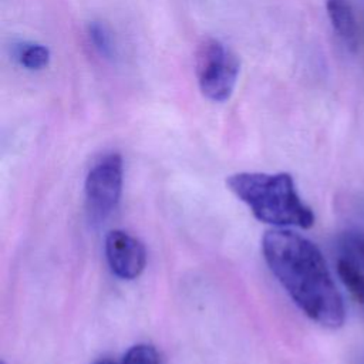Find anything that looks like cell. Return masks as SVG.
<instances>
[{"label": "cell", "instance_id": "6da1fadb", "mask_svg": "<svg viewBox=\"0 0 364 364\" xmlns=\"http://www.w3.org/2000/svg\"><path fill=\"white\" fill-rule=\"evenodd\" d=\"M262 250L267 266L299 309L317 324L338 328L346 310L318 247L291 230H269Z\"/></svg>", "mask_w": 364, "mask_h": 364}, {"label": "cell", "instance_id": "7a4b0ae2", "mask_svg": "<svg viewBox=\"0 0 364 364\" xmlns=\"http://www.w3.org/2000/svg\"><path fill=\"white\" fill-rule=\"evenodd\" d=\"M226 185L260 222L301 229L314 223V213L299 196L290 173L239 172L230 175Z\"/></svg>", "mask_w": 364, "mask_h": 364}, {"label": "cell", "instance_id": "3957f363", "mask_svg": "<svg viewBox=\"0 0 364 364\" xmlns=\"http://www.w3.org/2000/svg\"><path fill=\"white\" fill-rule=\"evenodd\" d=\"M196 77L202 94L216 102L226 101L236 85L239 60L219 40L205 38L196 50Z\"/></svg>", "mask_w": 364, "mask_h": 364}, {"label": "cell", "instance_id": "277c9868", "mask_svg": "<svg viewBox=\"0 0 364 364\" xmlns=\"http://www.w3.org/2000/svg\"><path fill=\"white\" fill-rule=\"evenodd\" d=\"M122 158L109 154L101 158L85 179V206L92 222L107 219L115 210L122 191Z\"/></svg>", "mask_w": 364, "mask_h": 364}, {"label": "cell", "instance_id": "5b68a950", "mask_svg": "<svg viewBox=\"0 0 364 364\" xmlns=\"http://www.w3.org/2000/svg\"><path fill=\"white\" fill-rule=\"evenodd\" d=\"M105 256L111 272L124 280L136 279L146 264L145 246L124 230H112L107 235Z\"/></svg>", "mask_w": 364, "mask_h": 364}, {"label": "cell", "instance_id": "8992f818", "mask_svg": "<svg viewBox=\"0 0 364 364\" xmlns=\"http://www.w3.org/2000/svg\"><path fill=\"white\" fill-rule=\"evenodd\" d=\"M326 9L330 23L338 38L343 41L347 50L355 53L358 47V28L351 1L326 0Z\"/></svg>", "mask_w": 364, "mask_h": 364}, {"label": "cell", "instance_id": "52a82bcc", "mask_svg": "<svg viewBox=\"0 0 364 364\" xmlns=\"http://www.w3.org/2000/svg\"><path fill=\"white\" fill-rule=\"evenodd\" d=\"M338 259L364 272V230H347L337 240Z\"/></svg>", "mask_w": 364, "mask_h": 364}, {"label": "cell", "instance_id": "ba28073f", "mask_svg": "<svg viewBox=\"0 0 364 364\" xmlns=\"http://www.w3.org/2000/svg\"><path fill=\"white\" fill-rule=\"evenodd\" d=\"M337 273L347 287L353 299L360 304L364 314V272L354 267L348 262L338 259L337 260Z\"/></svg>", "mask_w": 364, "mask_h": 364}, {"label": "cell", "instance_id": "9c48e42d", "mask_svg": "<svg viewBox=\"0 0 364 364\" xmlns=\"http://www.w3.org/2000/svg\"><path fill=\"white\" fill-rule=\"evenodd\" d=\"M18 60L28 70H40L50 61V51L41 44H26L21 47Z\"/></svg>", "mask_w": 364, "mask_h": 364}, {"label": "cell", "instance_id": "30bf717a", "mask_svg": "<svg viewBox=\"0 0 364 364\" xmlns=\"http://www.w3.org/2000/svg\"><path fill=\"white\" fill-rule=\"evenodd\" d=\"M122 364H161V360L154 346L136 344L125 353Z\"/></svg>", "mask_w": 364, "mask_h": 364}, {"label": "cell", "instance_id": "8fae6325", "mask_svg": "<svg viewBox=\"0 0 364 364\" xmlns=\"http://www.w3.org/2000/svg\"><path fill=\"white\" fill-rule=\"evenodd\" d=\"M88 33H90V38L94 44V47L105 57H112L114 54V46L111 41V36L109 33L105 30L104 26H101L100 23H91L88 27Z\"/></svg>", "mask_w": 364, "mask_h": 364}, {"label": "cell", "instance_id": "7c38bea8", "mask_svg": "<svg viewBox=\"0 0 364 364\" xmlns=\"http://www.w3.org/2000/svg\"><path fill=\"white\" fill-rule=\"evenodd\" d=\"M95 364H117V363H115V361H112V360L105 358V360H100V361H97Z\"/></svg>", "mask_w": 364, "mask_h": 364}, {"label": "cell", "instance_id": "4fadbf2b", "mask_svg": "<svg viewBox=\"0 0 364 364\" xmlns=\"http://www.w3.org/2000/svg\"><path fill=\"white\" fill-rule=\"evenodd\" d=\"M360 364H364V357L361 358V361H360Z\"/></svg>", "mask_w": 364, "mask_h": 364}]
</instances>
